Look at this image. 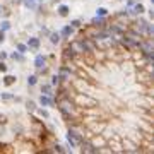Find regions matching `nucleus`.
<instances>
[{
  "label": "nucleus",
  "instance_id": "nucleus-9",
  "mask_svg": "<svg viewBox=\"0 0 154 154\" xmlns=\"http://www.w3.org/2000/svg\"><path fill=\"white\" fill-rule=\"evenodd\" d=\"M57 14L60 17H67L69 14H70V7L65 5V4H60V5L57 7Z\"/></svg>",
  "mask_w": 154,
  "mask_h": 154
},
{
  "label": "nucleus",
  "instance_id": "nucleus-28",
  "mask_svg": "<svg viewBox=\"0 0 154 154\" xmlns=\"http://www.w3.org/2000/svg\"><path fill=\"white\" fill-rule=\"evenodd\" d=\"M0 14L7 19V17L11 16V9H9V7H4V9H0Z\"/></svg>",
  "mask_w": 154,
  "mask_h": 154
},
{
  "label": "nucleus",
  "instance_id": "nucleus-2",
  "mask_svg": "<svg viewBox=\"0 0 154 154\" xmlns=\"http://www.w3.org/2000/svg\"><path fill=\"white\" fill-rule=\"evenodd\" d=\"M57 74L62 77V81H70V82H72V79L75 77V74H74V72H72L67 65H63V63L58 67V72H57Z\"/></svg>",
  "mask_w": 154,
  "mask_h": 154
},
{
  "label": "nucleus",
  "instance_id": "nucleus-13",
  "mask_svg": "<svg viewBox=\"0 0 154 154\" xmlns=\"http://www.w3.org/2000/svg\"><path fill=\"white\" fill-rule=\"evenodd\" d=\"M53 86H51V84H43V86H41V94H46V96H50V98H53Z\"/></svg>",
  "mask_w": 154,
  "mask_h": 154
},
{
  "label": "nucleus",
  "instance_id": "nucleus-6",
  "mask_svg": "<svg viewBox=\"0 0 154 154\" xmlns=\"http://www.w3.org/2000/svg\"><path fill=\"white\" fill-rule=\"evenodd\" d=\"M74 58H75V53H74L69 46H65V48H63V51H62V63H67V62L74 60Z\"/></svg>",
  "mask_w": 154,
  "mask_h": 154
},
{
  "label": "nucleus",
  "instance_id": "nucleus-35",
  "mask_svg": "<svg viewBox=\"0 0 154 154\" xmlns=\"http://www.w3.org/2000/svg\"><path fill=\"white\" fill-rule=\"evenodd\" d=\"M12 4H14V5H21L22 0H12Z\"/></svg>",
  "mask_w": 154,
  "mask_h": 154
},
{
  "label": "nucleus",
  "instance_id": "nucleus-37",
  "mask_svg": "<svg viewBox=\"0 0 154 154\" xmlns=\"http://www.w3.org/2000/svg\"><path fill=\"white\" fill-rule=\"evenodd\" d=\"M151 4H154V0H151Z\"/></svg>",
  "mask_w": 154,
  "mask_h": 154
},
{
  "label": "nucleus",
  "instance_id": "nucleus-7",
  "mask_svg": "<svg viewBox=\"0 0 154 154\" xmlns=\"http://www.w3.org/2000/svg\"><path fill=\"white\" fill-rule=\"evenodd\" d=\"M74 34H75V29L72 28L70 24H69V26H63V28H62V31H60V36L63 39H70Z\"/></svg>",
  "mask_w": 154,
  "mask_h": 154
},
{
  "label": "nucleus",
  "instance_id": "nucleus-26",
  "mask_svg": "<svg viewBox=\"0 0 154 154\" xmlns=\"http://www.w3.org/2000/svg\"><path fill=\"white\" fill-rule=\"evenodd\" d=\"M70 26L74 29H81L82 28V21L81 19H74V21H70Z\"/></svg>",
  "mask_w": 154,
  "mask_h": 154
},
{
  "label": "nucleus",
  "instance_id": "nucleus-21",
  "mask_svg": "<svg viewBox=\"0 0 154 154\" xmlns=\"http://www.w3.org/2000/svg\"><path fill=\"white\" fill-rule=\"evenodd\" d=\"M12 132H14V135H17V137H19V135H22V134H24V128H22L21 123H17V125L12 127Z\"/></svg>",
  "mask_w": 154,
  "mask_h": 154
},
{
  "label": "nucleus",
  "instance_id": "nucleus-18",
  "mask_svg": "<svg viewBox=\"0 0 154 154\" xmlns=\"http://www.w3.org/2000/svg\"><path fill=\"white\" fill-rule=\"evenodd\" d=\"M51 86H53V88H57V86H60L62 84V77L58 75V74H53V75H51Z\"/></svg>",
  "mask_w": 154,
  "mask_h": 154
},
{
  "label": "nucleus",
  "instance_id": "nucleus-33",
  "mask_svg": "<svg viewBox=\"0 0 154 154\" xmlns=\"http://www.w3.org/2000/svg\"><path fill=\"white\" fill-rule=\"evenodd\" d=\"M5 41V31H0V43Z\"/></svg>",
  "mask_w": 154,
  "mask_h": 154
},
{
  "label": "nucleus",
  "instance_id": "nucleus-29",
  "mask_svg": "<svg viewBox=\"0 0 154 154\" xmlns=\"http://www.w3.org/2000/svg\"><path fill=\"white\" fill-rule=\"evenodd\" d=\"M7 116L5 115H2V113H0V125H7Z\"/></svg>",
  "mask_w": 154,
  "mask_h": 154
},
{
  "label": "nucleus",
  "instance_id": "nucleus-15",
  "mask_svg": "<svg viewBox=\"0 0 154 154\" xmlns=\"http://www.w3.org/2000/svg\"><path fill=\"white\" fill-rule=\"evenodd\" d=\"M16 75H11V74H7V75H4V81H2V82H4V86H7V88H9V86H12V84H16Z\"/></svg>",
  "mask_w": 154,
  "mask_h": 154
},
{
  "label": "nucleus",
  "instance_id": "nucleus-36",
  "mask_svg": "<svg viewBox=\"0 0 154 154\" xmlns=\"http://www.w3.org/2000/svg\"><path fill=\"white\" fill-rule=\"evenodd\" d=\"M36 2H38V4H43V0H36Z\"/></svg>",
  "mask_w": 154,
  "mask_h": 154
},
{
  "label": "nucleus",
  "instance_id": "nucleus-23",
  "mask_svg": "<svg viewBox=\"0 0 154 154\" xmlns=\"http://www.w3.org/2000/svg\"><path fill=\"white\" fill-rule=\"evenodd\" d=\"M38 84V75L36 74H33V75L28 77V88H33V86H36Z\"/></svg>",
  "mask_w": 154,
  "mask_h": 154
},
{
  "label": "nucleus",
  "instance_id": "nucleus-12",
  "mask_svg": "<svg viewBox=\"0 0 154 154\" xmlns=\"http://www.w3.org/2000/svg\"><path fill=\"white\" fill-rule=\"evenodd\" d=\"M132 11L135 16H142L144 12H146V7H144V4H140V2H135L132 5Z\"/></svg>",
  "mask_w": 154,
  "mask_h": 154
},
{
  "label": "nucleus",
  "instance_id": "nucleus-19",
  "mask_svg": "<svg viewBox=\"0 0 154 154\" xmlns=\"http://www.w3.org/2000/svg\"><path fill=\"white\" fill-rule=\"evenodd\" d=\"M108 14H110V11H108L106 7H98V9H96V16L98 17H106Z\"/></svg>",
  "mask_w": 154,
  "mask_h": 154
},
{
  "label": "nucleus",
  "instance_id": "nucleus-8",
  "mask_svg": "<svg viewBox=\"0 0 154 154\" xmlns=\"http://www.w3.org/2000/svg\"><path fill=\"white\" fill-rule=\"evenodd\" d=\"M28 48L29 50H39V38H36V36H31V38H28Z\"/></svg>",
  "mask_w": 154,
  "mask_h": 154
},
{
  "label": "nucleus",
  "instance_id": "nucleus-22",
  "mask_svg": "<svg viewBox=\"0 0 154 154\" xmlns=\"http://www.w3.org/2000/svg\"><path fill=\"white\" fill-rule=\"evenodd\" d=\"M36 108H38V106H36V103H34V101H31V99H29V101H26V110H28L29 113H34V111H36Z\"/></svg>",
  "mask_w": 154,
  "mask_h": 154
},
{
  "label": "nucleus",
  "instance_id": "nucleus-14",
  "mask_svg": "<svg viewBox=\"0 0 154 154\" xmlns=\"http://www.w3.org/2000/svg\"><path fill=\"white\" fill-rule=\"evenodd\" d=\"M48 38H50V43H51V45H58V43H60V39H62V36H60V33L53 31V33L48 34Z\"/></svg>",
  "mask_w": 154,
  "mask_h": 154
},
{
  "label": "nucleus",
  "instance_id": "nucleus-38",
  "mask_svg": "<svg viewBox=\"0 0 154 154\" xmlns=\"http://www.w3.org/2000/svg\"><path fill=\"white\" fill-rule=\"evenodd\" d=\"M0 9H2V7H0Z\"/></svg>",
  "mask_w": 154,
  "mask_h": 154
},
{
  "label": "nucleus",
  "instance_id": "nucleus-5",
  "mask_svg": "<svg viewBox=\"0 0 154 154\" xmlns=\"http://www.w3.org/2000/svg\"><path fill=\"white\" fill-rule=\"evenodd\" d=\"M91 24H93L94 28H98V29H101V28H106L108 26V19L106 17H93L91 19Z\"/></svg>",
  "mask_w": 154,
  "mask_h": 154
},
{
  "label": "nucleus",
  "instance_id": "nucleus-4",
  "mask_svg": "<svg viewBox=\"0 0 154 154\" xmlns=\"http://www.w3.org/2000/svg\"><path fill=\"white\" fill-rule=\"evenodd\" d=\"M38 103L43 108H51V106H55V99L53 98H50V96H46V94H41L38 99Z\"/></svg>",
  "mask_w": 154,
  "mask_h": 154
},
{
  "label": "nucleus",
  "instance_id": "nucleus-27",
  "mask_svg": "<svg viewBox=\"0 0 154 154\" xmlns=\"http://www.w3.org/2000/svg\"><path fill=\"white\" fill-rule=\"evenodd\" d=\"M51 149H53V152H58V154H62V152H67V151H65L63 147H62V146H60L58 142H55V144H53V147H51Z\"/></svg>",
  "mask_w": 154,
  "mask_h": 154
},
{
  "label": "nucleus",
  "instance_id": "nucleus-34",
  "mask_svg": "<svg viewBox=\"0 0 154 154\" xmlns=\"http://www.w3.org/2000/svg\"><path fill=\"white\" fill-rule=\"evenodd\" d=\"M135 4V0H127V7H132Z\"/></svg>",
  "mask_w": 154,
  "mask_h": 154
},
{
  "label": "nucleus",
  "instance_id": "nucleus-11",
  "mask_svg": "<svg viewBox=\"0 0 154 154\" xmlns=\"http://www.w3.org/2000/svg\"><path fill=\"white\" fill-rule=\"evenodd\" d=\"M22 5H24V9H28V11H36L39 4L36 0H22Z\"/></svg>",
  "mask_w": 154,
  "mask_h": 154
},
{
  "label": "nucleus",
  "instance_id": "nucleus-16",
  "mask_svg": "<svg viewBox=\"0 0 154 154\" xmlns=\"http://www.w3.org/2000/svg\"><path fill=\"white\" fill-rule=\"evenodd\" d=\"M0 99L4 101V103H11V101H14V94L12 93H0Z\"/></svg>",
  "mask_w": 154,
  "mask_h": 154
},
{
  "label": "nucleus",
  "instance_id": "nucleus-3",
  "mask_svg": "<svg viewBox=\"0 0 154 154\" xmlns=\"http://www.w3.org/2000/svg\"><path fill=\"white\" fill-rule=\"evenodd\" d=\"M67 46H69V48L75 53V55H82V53H84V46H82V39H81V38L69 41V43H67Z\"/></svg>",
  "mask_w": 154,
  "mask_h": 154
},
{
  "label": "nucleus",
  "instance_id": "nucleus-25",
  "mask_svg": "<svg viewBox=\"0 0 154 154\" xmlns=\"http://www.w3.org/2000/svg\"><path fill=\"white\" fill-rule=\"evenodd\" d=\"M11 58L14 62H24V55L22 53H19V51H14V53H11Z\"/></svg>",
  "mask_w": 154,
  "mask_h": 154
},
{
  "label": "nucleus",
  "instance_id": "nucleus-31",
  "mask_svg": "<svg viewBox=\"0 0 154 154\" xmlns=\"http://www.w3.org/2000/svg\"><path fill=\"white\" fill-rule=\"evenodd\" d=\"M7 134V130H5V125H0V137H4Z\"/></svg>",
  "mask_w": 154,
  "mask_h": 154
},
{
  "label": "nucleus",
  "instance_id": "nucleus-30",
  "mask_svg": "<svg viewBox=\"0 0 154 154\" xmlns=\"http://www.w3.org/2000/svg\"><path fill=\"white\" fill-rule=\"evenodd\" d=\"M0 72H2V74H5V72H7V65H5V62H0Z\"/></svg>",
  "mask_w": 154,
  "mask_h": 154
},
{
  "label": "nucleus",
  "instance_id": "nucleus-24",
  "mask_svg": "<svg viewBox=\"0 0 154 154\" xmlns=\"http://www.w3.org/2000/svg\"><path fill=\"white\" fill-rule=\"evenodd\" d=\"M11 21H9V19H4V21L0 22V31H9V29H11Z\"/></svg>",
  "mask_w": 154,
  "mask_h": 154
},
{
  "label": "nucleus",
  "instance_id": "nucleus-10",
  "mask_svg": "<svg viewBox=\"0 0 154 154\" xmlns=\"http://www.w3.org/2000/svg\"><path fill=\"white\" fill-rule=\"evenodd\" d=\"M46 62H48V58L45 55H36V58H34V67L36 69H43L46 65Z\"/></svg>",
  "mask_w": 154,
  "mask_h": 154
},
{
  "label": "nucleus",
  "instance_id": "nucleus-17",
  "mask_svg": "<svg viewBox=\"0 0 154 154\" xmlns=\"http://www.w3.org/2000/svg\"><path fill=\"white\" fill-rule=\"evenodd\" d=\"M34 113H38V116H41V118H45V120H48L50 118V111L46 110V108H36Z\"/></svg>",
  "mask_w": 154,
  "mask_h": 154
},
{
  "label": "nucleus",
  "instance_id": "nucleus-20",
  "mask_svg": "<svg viewBox=\"0 0 154 154\" xmlns=\"http://www.w3.org/2000/svg\"><path fill=\"white\" fill-rule=\"evenodd\" d=\"M16 50L19 51V53H22V55H24V53H28V51H29L28 45H24V43H17V45H16Z\"/></svg>",
  "mask_w": 154,
  "mask_h": 154
},
{
  "label": "nucleus",
  "instance_id": "nucleus-1",
  "mask_svg": "<svg viewBox=\"0 0 154 154\" xmlns=\"http://www.w3.org/2000/svg\"><path fill=\"white\" fill-rule=\"evenodd\" d=\"M72 101L75 103L79 108H93L98 106V99L94 98L93 94H86V93H75V96L72 98Z\"/></svg>",
  "mask_w": 154,
  "mask_h": 154
},
{
  "label": "nucleus",
  "instance_id": "nucleus-32",
  "mask_svg": "<svg viewBox=\"0 0 154 154\" xmlns=\"http://www.w3.org/2000/svg\"><path fill=\"white\" fill-rule=\"evenodd\" d=\"M7 57H9V55H7L5 51H0V62H4V60L7 58Z\"/></svg>",
  "mask_w": 154,
  "mask_h": 154
}]
</instances>
